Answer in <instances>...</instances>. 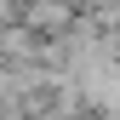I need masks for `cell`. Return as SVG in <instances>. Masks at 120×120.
<instances>
[{
	"label": "cell",
	"instance_id": "1",
	"mask_svg": "<svg viewBox=\"0 0 120 120\" xmlns=\"http://www.w3.org/2000/svg\"><path fill=\"white\" fill-rule=\"evenodd\" d=\"M23 17H29V29H63L69 23V6H63V0H29Z\"/></svg>",
	"mask_w": 120,
	"mask_h": 120
}]
</instances>
